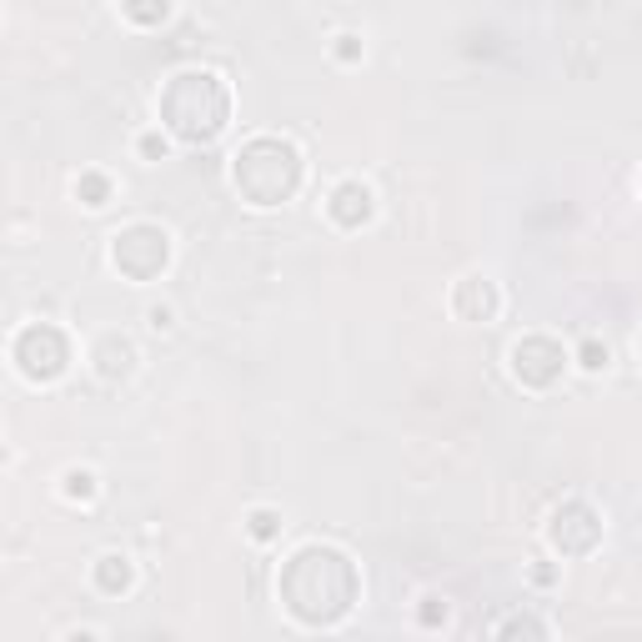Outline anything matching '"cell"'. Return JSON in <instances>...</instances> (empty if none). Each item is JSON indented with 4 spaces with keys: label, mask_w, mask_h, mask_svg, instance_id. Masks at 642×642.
<instances>
[{
    "label": "cell",
    "mask_w": 642,
    "mask_h": 642,
    "mask_svg": "<svg viewBox=\"0 0 642 642\" xmlns=\"http://www.w3.org/2000/svg\"><path fill=\"white\" fill-rule=\"evenodd\" d=\"M417 617H421V628H437V622H447V602H441V597H421Z\"/></svg>",
    "instance_id": "cell-19"
},
{
    "label": "cell",
    "mask_w": 642,
    "mask_h": 642,
    "mask_svg": "<svg viewBox=\"0 0 642 642\" xmlns=\"http://www.w3.org/2000/svg\"><path fill=\"white\" fill-rule=\"evenodd\" d=\"M110 266L126 281H156L171 266V231L156 221H130L110 236Z\"/></svg>",
    "instance_id": "cell-4"
},
{
    "label": "cell",
    "mask_w": 642,
    "mask_h": 642,
    "mask_svg": "<svg viewBox=\"0 0 642 642\" xmlns=\"http://www.w3.org/2000/svg\"><path fill=\"white\" fill-rule=\"evenodd\" d=\"M166 16H171L166 0H160V6H126V20H136V26H160Z\"/></svg>",
    "instance_id": "cell-18"
},
{
    "label": "cell",
    "mask_w": 642,
    "mask_h": 642,
    "mask_svg": "<svg viewBox=\"0 0 642 642\" xmlns=\"http://www.w3.org/2000/svg\"><path fill=\"white\" fill-rule=\"evenodd\" d=\"M136 150H140L146 160H166V156H171L166 130H140V136H136Z\"/></svg>",
    "instance_id": "cell-17"
},
{
    "label": "cell",
    "mask_w": 642,
    "mask_h": 642,
    "mask_svg": "<svg viewBox=\"0 0 642 642\" xmlns=\"http://www.w3.org/2000/svg\"><path fill=\"white\" fill-rule=\"evenodd\" d=\"M96 587L106 592V597L130 592L136 587V562H130L126 552H106V557H96Z\"/></svg>",
    "instance_id": "cell-11"
},
{
    "label": "cell",
    "mask_w": 642,
    "mask_h": 642,
    "mask_svg": "<svg viewBox=\"0 0 642 642\" xmlns=\"http://www.w3.org/2000/svg\"><path fill=\"white\" fill-rule=\"evenodd\" d=\"M66 642H100V632H96V628H70Z\"/></svg>",
    "instance_id": "cell-22"
},
{
    "label": "cell",
    "mask_w": 642,
    "mask_h": 642,
    "mask_svg": "<svg viewBox=\"0 0 642 642\" xmlns=\"http://www.w3.org/2000/svg\"><path fill=\"white\" fill-rule=\"evenodd\" d=\"M246 532H251L256 542L281 537V512H276V507H251V512H246Z\"/></svg>",
    "instance_id": "cell-15"
},
{
    "label": "cell",
    "mask_w": 642,
    "mask_h": 642,
    "mask_svg": "<svg viewBox=\"0 0 642 642\" xmlns=\"http://www.w3.org/2000/svg\"><path fill=\"white\" fill-rule=\"evenodd\" d=\"M60 492H66L70 502H96L100 481H96V471H90V467H66V477H60Z\"/></svg>",
    "instance_id": "cell-14"
},
{
    "label": "cell",
    "mask_w": 642,
    "mask_h": 642,
    "mask_svg": "<svg viewBox=\"0 0 642 642\" xmlns=\"http://www.w3.org/2000/svg\"><path fill=\"white\" fill-rule=\"evenodd\" d=\"M638 357H642V337H638Z\"/></svg>",
    "instance_id": "cell-23"
},
{
    "label": "cell",
    "mask_w": 642,
    "mask_h": 642,
    "mask_svg": "<svg viewBox=\"0 0 642 642\" xmlns=\"http://www.w3.org/2000/svg\"><path fill=\"white\" fill-rule=\"evenodd\" d=\"M146 327L150 331H171V327H176V307H146Z\"/></svg>",
    "instance_id": "cell-20"
},
{
    "label": "cell",
    "mask_w": 642,
    "mask_h": 642,
    "mask_svg": "<svg viewBox=\"0 0 642 642\" xmlns=\"http://www.w3.org/2000/svg\"><path fill=\"white\" fill-rule=\"evenodd\" d=\"M160 130H171L186 146H211L221 130L231 126V86L221 70L211 66H181L176 76H166L156 96Z\"/></svg>",
    "instance_id": "cell-2"
},
{
    "label": "cell",
    "mask_w": 642,
    "mask_h": 642,
    "mask_svg": "<svg viewBox=\"0 0 642 642\" xmlns=\"http://www.w3.org/2000/svg\"><path fill=\"white\" fill-rule=\"evenodd\" d=\"M10 357H16L20 377L46 387V381L66 377V367H70V337L56 327V321H30V327L16 331V341H10Z\"/></svg>",
    "instance_id": "cell-5"
},
{
    "label": "cell",
    "mask_w": 642,
    "mask_h": 642,
    "mask_svg": "<svg viewBox=\"0 0 642 642\" xmlns=\"http://www.w3.org/2000/svg\"><path fill=\"white\" fill-rule=\"evenodd\" d=\"M136 341L126 331H100L96 347H90V367H96L100 381H126L136 371Z\"/></svg>",
    "instance_id": "cell-10"
},
{
    "label": "cell",
    "mask_w": 642,
    "mask_h": 642,
    "mask_svg": "<svg viewBox=\"0 0 642 642\" xmlns=\"http://www.w3.org/2000/svg\"><path fill=\"white\" fill-rule=\"evenodd\" d=\"M451 311H457L461 321H497V311H502L497 281L481 276V271H467V276L451 286Z\"/></svg>",
    "instance_id": "cell-9"
},
{
    "label": "cell",
    "mask_w": 642,
    "mask_h": 642,
    "mask_svg": "<svg viewBox=\"0 0 642 642\" xmlns=\"http://www.w3.org/2000/svg\"><path fill=\"white\" fill-rule=\"evenodd\" d=\"M301 176H307V160L291 146L286 136H251L246 146L231 156V186L246 206L271 211L281 201L296 196Z\"/></svg>",
    "instance_id": "cell-3"
},
{
    "label": "cell",
    "mask_w": 642,
    "mask_h": 642,
    "mask_svg": "<svg viewBox=\"0 0 642 642\" xmlns=\"http://www.w3.org/2000/svg\"><path fill=\"white\" fill-rule=\"evenodd\" d=\"M337 60H361V36H357V30H341V36H337Z\"/></svg>",
    "instance_id": "cell-21"
},
{
    "label": "cell",
    "mask_w": 642,
    "mask_h": 642,
    "mask_svg": "<svg viewBox=\"0 0 642 642\" xmlns=\"http://www.w3.org/2000/svg\"><path fill=\"white\" fill-rule=\"evenodd\" d=\"M76 196H80V206L100 211L110 201V176H106V171H80V176H76Z\"/></svg>",
    "instance_id": "cell-13"
},
{
    "label": "cell",
    "mask_w": 642,
    "mask_h": 642,
    "mask_svg": "<svg viewBox=\"0 0 642 642\" xmlns=\"http://www.w3.org/2000/svg\"><path fill=\"white\" fill-rule=\"evenodd\" d=\"M607 341H597V337H582V347H577V367L582 371H607Z\"/></svg>",
    "instance_id": "cell-16"
},
{
    "label": "cell",
    "mask_w": 642,
    "mask_h": 642,
    "mask_svg": "<svg viewBox=\"0 0 642 642\" xmlns=\"http://www.w3.org/2000/svg\"><path fill=\"white\" fill-rule=\"evenodd\" d=\"M276 597L301 628H337L361 602V572L341 547L307 542L276 572Z\"/></svg>",
    "instance_id": "cell-1"
},
{
    "label": "cell",
    "mask_w": 642,
    "mask_h": 642,
    "mask_svg": "<svg viewBox=\"0 0 642 642\" xmlns=\"http://www.w3.org/2000/svg\"><path fill=\"white\" fill-rule=\"evenodd\" d=\"M497 642H552V632L537 612H507L497 622Z\"/></svg>",
    "instance_id": "cell-12"
},
{
    "label": "cell",
    "mask_w": 642,
    "mask_h": 642,
    "mask_svg": "<svg viewBox=\"0 0 642 642\" xmlns=\"http://www.w3.org/2000/svg\"><path fill=\"white\" fill-rule=\"evenodd\" d=\"M547 542L557 557H587V552L602 542V512L582 497L557 502L547 517Z\"/></svg>",
    "instance_id": "cell-6"
},
{
    "label": "cell",
    "mask_w": 642,
    "mask_h": 642,
    "mask_svg": "<svg viewBox=\"0 0 642 642\" xmlns=\"http://www.w3.org/2000/svg\"><path fill=\"white\" fill-rule=\"evenodd\" d=\"M327 216H331V226H341V231H361L377 216V196H371L367 181L347 176L327 191Z\"/></svg>",
    "instance_id": "cell-8"
},
{
    "label": "cell",
    "mask_w": 642,
    "mask_h": 642,
    "mask_svg": "<svg viewBox=\"0 0 642 642\" xmlns=\"http://www.w3.org/2000/svg\"><path fill=\"white\" fill-rule=\"evenodd\" d=\"M507 361H512V377H517L522 387H532V391L557 387L562 371H567V351H562V341L557 337H542V331L512 341Z\"/></svg>",
    "instance_id": "cell-7"
}]
</instances>
